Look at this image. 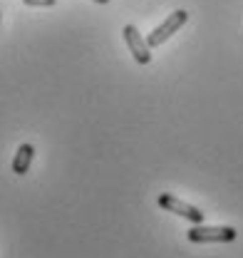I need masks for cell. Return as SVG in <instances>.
I'll return each mask as SVG.
<instances>
[{"instance_id":"obj_1","label":"cell","mask_w":243,"mask_h":258,"mask_svg":"<svg viewBox=\"0 0 243 258\" xmlns=\"http://www.w3.org/2000/svg\"><path fill=\"white\" fill-rule=\"evenodd\" d=\"M236 236H238V231L233 226H199V224L186 233V238L191 243H231V241H236Z\"/></svg>"},{"instance_id":"obj_2","label":"cell","mask_w":243,"mask_h":258,"mask_svg":"<svg viewBox=\"0 0 243 258\" xmlns=\"http://www.w3.org/2000/svg\"><path fill=\"white\" fill-rule=\"evenodd\" d=\"M186 20H189V13L186 10H174L159 28H154L152 32H149V37H147V45L149 47H159V45H164L174 32H179L186 25Z\"/></svg>"},{"instance_id":"obj_3","label":"cell","mask_w":243,"mask_h":258,"mask_svg":"<svg viewBox=\"0 0 243 258\" xmlns=\"http://www.w3.org/2000/svg\"><path fill=\"white\" fill-rule=\"evenodd\" d=\"M159 206L164 209V211H171V214H176V216H181L186 221H191V224H201L204 219H206V214L201 211V209H196V206H191V204H186L181 201L179 196H174V194H159Z\"/></svg>"},{"instance_id":"obj_4","label":"cell","mask_w":243,"mask_h":258,"mask_svg":"<svg viewBox=\"0 0 243 258\" xmlns=\"http://www.w3.org/2000/svg\"><path fill=\"white\" fill-rule=\"evenodd\" d=\"M124 42H127V47H129V52L134 55V60L139 64H149L152 62V47L147 45V40L142 37V32L137 30L134 25H124Z\"/></svg>"},{"instance_id":"obj_5","label":"cell","mask_w":243,"mask_h":258,"mask_svg":"<svg viewBox=\"0 0 243 258\" xmlns=\"http://www.w3.org/2000/svg\"><path fill=\"white\" fill-rule=\"evenodd\" d=\"M32 159H35V147H32V144H20L18 152H15V159H13V171H15L18 176L28 174Z\"/></svg>"},{"instance_id":"obj_6","label":"cell","mask_w":243,"mask_h":258,"mask_svg":"<svg viewBox=\"0 0 243 258\" xmlns=\"http://www.w3.org/2000/svg\"><path fill=\"white\" fill-rule=\"evenodd\" d=\"M25 5H30V8H52L57 0H23Z\"/></svg>"},{"instance_id":"obj_7","label":"cell","mask_w":243,"mask_h":258,"mask_svg":"<svg viewBox=\"0 0 243 258\" xmlns=\"http://www.w3.org/2000/svg\"><path fill=\"white\" fill-rule=\"evenodd\" d=\"M94 3H99V5H107V3H109V0H94Z\"/></svg>"},{"instance_id":"obj_8","label":"cell","mask_w":243,"mask_h":258,"mask_svg":"<svg viewBox=\"0 0 243 258\" xmlns=\"http://www.w3.org/2000/svg\"><path fill=\"white\" fill-rule=\"evenodd\" d=\"M0 23H3V15H0Z\"/></svg>"}]
</instances>
